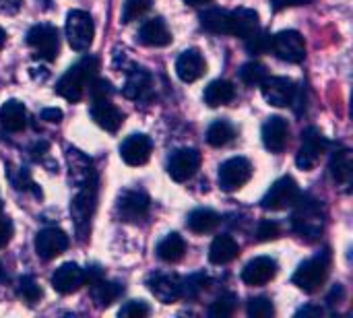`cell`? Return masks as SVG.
<instances>
[{"mask_svg":"<svg viewBox=\"0 0 353 318\" xmlns=\"http://www.w3.org/2000/svg\"><path fill=\"white\" fill-rule=\"evenodd\" d=\"M327 147H329V141L323 137V132L316 126L306 128L302 135V147L296 155L298 168L300 170H312L319 163L321 155L327 151Z\"/></svg>","mask_w":353,"mask_h":318,"instance_id":"cell-10","label":"cell"},{"mask_svg":"<svg viewBox=\"0 0 353 318\" xmlns=\"http://www.w3.org/2000/svg\"><path fill=\"white\" fill-rule=\"evenodd\" d=\"M83 286H85V275L77 263H64L52 275V288L62 296H70L79 292Z\"/></svg>","mask_w":353,"mask_h":318,"instance_id":"cell-18","label":"cell"},{"mask_svg":"<svg viewBox=\"0 0 353 318\" xmlns=\"http://www.w3.org/2000/svg\"><path fill=\"white\" fill-rule=\"evenodd\" d=\"M89 290H91V298H93L95 306H99V308L112 306L124 294V286H120L116 281H108L105 277H101L95 284H91Z\"/></svg>","mask_w":353,"mask_h":318,"instance_id":"cell-30","label":"cell"},{"mask_svg":"<svg viewBox=\"0 0 353 318\" xmlns=\"http://www.w3.org/2000/svg\"><path fill=\"white\" fill-rule=\"evenodd\" d=\"M277 275V263L271 257H256L252 259L244 271H242V281L246 286H265Z\"/></svg>","mask_w":353,"mask_h":318,"instance_id":"cell-21","label":"cell"},{"mask_svg":"<svg viewBox=\"0 0 353 318\" xmlns=\"http://www.w3.org/2000/svg\"><path fill=\"white\" fill-rule=\"evenodd\" d=\"M252 176V163L246 157H232L219 166V188L223 192H236Z\"/></svg>","mask_w":353,"mask_h":318,"instance_id":"cell-9","label":"cell"},{"mask_svg":"<svg viewBox=\"0 0 353 318\" xmlns=\"http://www.w3.org/2000/svg\"><path fill=\"white\" fill-rule=\"evenodd\" d=\"M238 306V298L232 292L221 294L219 298H215V302H211L209 306V317L211 318H228L236 312Z\"/></svg>","mask_w":353,"mask_h":318,"instance_id":"cell-36","label":"cell"},{"mask_svg":"<svg viewBox=\"0 0 353 318\" xmlns=\"http://www.w3.org/2000/svg\"><path fill=\"white\" fill-rule=\"evenodd\" d=\"M21 4L23 0H0V14H14Z\"/></svg>","mask_w":353,"mask_h":318,"instance_id":"cell-47","label":"cell"},{"mask_svg":"<svg viewBox=\"0 0 353 318\" xmlns=\"http://www.w3.org/2000/svg\"><path fill=\"white\" fill-rule=\"evenodd\" d=\"M66 157H68V168H70V182L74 186H81V184L97 178L95 176V170L91 166V159H87L81 151L68 149L66 151Z\"/></svg>","mask_w":353,"mask_h":318,"instance_id":"cell-28","label":"cell"},{"mask_svg":"<svg viewBox=\"0 0 353 318\" xmlns=\"http://www.w3.org/2000/svg\"><path fill=\"white\" fill-rule=\"evenodd\" d=\"M0 209H2V201H0Z\"/></svg>","mask_w":353,"mask_h":318,"instance_id":"cell-55","label":"cell"},{"mask_svg":"<svg viewBox=\"0 0 353 318\" xmlns=\"http://www.w3.org/2000/svg\"><path fill=\"white\" fill-rule=\"evenodd\" d=\"M234 137H236V128L228 120H215L207 128V143L211 147H225L228 143L234 141Z\"/></svg>","mask_w":353,"mask_h":318,"instance_id":"cell-34","label":"cell"},{"mask_svg":"<svg viewBox=\"0 0 353 318\" xmlns=\"http://www.w3.org/2000/svg\"><path fill=\"white\" fill-rule=\"evenodd\" d=\"M294 207L296 211L292 215V226L296 234H300L306 240H319L325 232V221H327L323 203L312 199L310 195H300Z\"/></svg>","mask_w":353,"mask_h":318,"instance_id":"cell-1","label":"cell"},{"mask_svg":"<svg viewBox=\"0 0 353 318\" xmlns=\"http://www.w3.org/2000/svg\"><path fill=\"white\" fill-rule=\"evenodd\" d=\"M271 50L275 52V56L279 60L292 62V64H298L306 58V41L294 29H285V31H279L277 35H273Z\"/></svg>","mask_w":353,"mask_h":318,"instance_id":"cell-11","label":"cell"},{"mask_svg":"<svg viewBox=\"0 0 353 318\" xmlns=\"http://www.w3.org/2000/svg\"><path fill=\"white\" fill-rule=\"evenodd\" d=\"M201 27L215 35H232V17L223 8H207L199 14Z\"/></svg>","mask_w":353,"mask_h":318,"instance_id":"cell-27","label":"cell"},{"mask_svg":"<svg viewBox=\"0 0 353 318\" xmlns=\"http://www.w3.org/2000/svg\"><path fill=\"white\" fill-rule=\"evenodd\" d=\"M118 315L124 318H145L151 315V308H149V304L143 302V300H130V302H126V304L120 308Z\"/></svg>","mask_w":353,"mask_h":318,"instance_id":"cell-43","label":"cell"},{"mask_svg":"<svg viewBox=\"0 0 353 318\" xmlns=\"http://www.w3.org/2000/svg\"><path fill=\"white\" fill-rule=\"evenodd\" d=\"M137 39L149 48H163L172 41V33H170L165 21L161 17H155V19H149L141 25Z\"/></svg>","mask_w":353,"mask_h":318,"instance_id":"cell-22","label":"cell"},{"mask_svg":"<svg viewBox=\"0 0 353 318\" xmlns=\"http://www.w3.org/2000/svg\"><path fill=\"white\" fill-rule=\"evenodd\" d=\"M149 8H151V0H124L120 21L124 25H128V23L137 21L139 17H143Z\"/></svg>","mask_w":353,"mask_h":318,"instance_id":"cell-41","label":"cell"},{"mask_svg":"<svg viewBox=\"0 0 353 318\" xmlns=\"http://www.w3.org/2000/svg\"><path fill=\"white\" fill-rule=\"evenodd\" d=\"M17 294L27 302V304H35L41 300V288L39 284L31 277V275H23L17 281Z\"/></svg>","mask_w":353,"mask_h":318,"instance_id":"cell-39","label":"cell"},{"mask_svg":"<svg viewBox=\"0 0 353 318\" xmlns=\"http://www.w3.org/2000/svg\"><path fill=\"white\" fill-rule=\"evenodd\" d=\"M331 176L337 184L341 186H350L353 178V161H352V151L350 149H339L331 155Z\"/></svg>","mask_w":353,"mask_h":318,"instance_id":"cell-31","label":"cell"},{"mask_svg":"<svg viewBox=\"0 0 353 318\" xmlns=\"http://www.w3.org/2000/svg\"><path fill=\"white\" fill-rule=\"evenodd\" d=\"M343 298H345V288H343L341 284H337V286L333 288V292L329 294L327 302H329L331 306H335V304H341V302H343Z\"/></svg>","mask_w":353,"mask_h":318,"instance_id":"cell-48","label":"cell"},{"mask_svg":"<svg viewBox=\"0 0 353 318\" xmlns=\"http://www.w3.org/2000/svg\"><path fill=\"white\" fill-rule=\"evenodd\" d=\"M271 48H273V35L269 31H265V29H259L250 37H246V52L252 54V56L269 54Z\"/></svg>","mask_w":353,"mask_h":318,"instance_id":"cell-35","label":"cell"},{"mask_svg":"<svg viewBox=\"0 0 353 318\" xmlns=\"http://www.w3.org/2000/svg\"><path fill=\"white\" fill-rule=\"evenodd\" d=\"M209 286V277L205 273H194L186 279H182V298L196 300Z\"/></svg>","mask_w":353,"mask_h":318,"instance_id":"cell-38","label":"cell"},{"mask_svg":"<svg viewBox=\"0 0 353 318\" xmlns=\"http://www.w3.org/2000/svg\"><path fill=\"white\" fill-rule=\"evenodd\" d=\"M77 188L79 190H77L74 199L70 201V215L74 219L79 236L85 238L91 217H93V211H95V203H97V178L85 182Z\"/></svg>","mask_w":353,"mask_h":318,"instance_id":"cell-4","label":"cell"},{"mask_svg":"<svg viewBox=\"0 0 353 318\" xmlns=\"http://www.w3.org/2000/svg\"><path fill=\"white\" fill-rule=\"evenodd\" d=\"M205 70H207V62H205L203 54L196 48H190V50L182 52L180 58L176 60V74L184 83L199 81L205 74Z\"/></svg>","mask_w":353,"mask_h":318,"instance_id":"cell-20","label":"cell"},{"mask_svg":"<svg viewBox=\"0 0 353 318\" xmlns=\"http://www.w3.org/2000/svg\"><path fill=\"white\" fill-rule=\"evenodd\" d=\"M308 2H314V0H271L273 10H283L288 6H300V4H308Z\"/></svg>","mask_w":353,"mask_h":318,"instance_id":"cell-49","label":"cell"},{"mask_svg":"<svg viewBox=\"0 0 353 318\" xmlns=\"http://www.w3.org/2000/svg\"><path fill=\"white\" fill-rule=\"evenodd\" d=\"M99 60L95 56L81 58L74 66H70L56 83V93L66 101H79L85 95L89 81L97 74Z\"/></svg>","mask_w":353,"mask_h":318,"instance_id":"cell-2","label":"cell"},{"mask_svg":"<svg viewBox=\"0 0 353 318\" xmlns=\"http://www.w3.org/2000/svg\"><path fill=\"white\" fill-rule=\"evenodd\" d=\"M62 110H58V108H46V110H41V120H46V122H50V124H60L62 122Z\"/></svg>","mask_w":353,"mask_h":318,"instance_id":"cell-46","label":"cell"},{"mask_svg":"<svg viewBox=\"0 0 353 318\" xmlns=\"http://www.w3.org/2000/svg\"><path fill=\"white\" fill-rule=\"evenodd\" d=\"M240 255V246L238 242L228 236V234H221L213 240L211 248H209V261L213 265H228L232 261H236Z\"/></svg>","mask_w":353,"mask_h":318,"instance_id":"cell-26","label":"cell"},{"mask_svg":"<svg viewBox=\"0 0 353 318\" xmlns=\"http://www.w3.org/2000/svg\"><path fill=\"white\" fill-rule=\"evenodd\" d=\"M91 118L95 120L97 126H101L108 132H118V128L124 122V114L110 99L93 101L91 103Z\"/></svg>","mask_w":353,"mask_h":318,"instance_id":"cell-23","label":"cell"},{"mask_svg":"<svg viewBox=\"0 0 353 318\" xmlns=\"http://www.w3.org/2000/svg\"><path fill=\"white\" fill-rule=\"evenodd\" d=\"M95 25L89 12L85 10H70L66 14V37L72 50L85 52L93 43Z\"/></svg>","mask_w":353,"mask_h":318,"instance_id":"cell-6","label":"cell"},{"mask_svg":"<svg viewBox=\"0 0 353 318\" xmlns=\"http://www.w3.org/2000/svg\"><path fill=\"white\" fill-rule=\"evenodd\" d=\"M4 279V269H2V263H0V281Z\"/></svg>","mask_w":353,"mask_h":318,"instance_id":"cell-54","label":"cell"},{"mask_svg":"<svg viewBox=\"0 0 353 318\" xmlns=\"http://www.w3.org/2000/svg\"><path fill=\"white\" fill-rule=\"evenodd\" d=\"M261 89H263V97L267 99V103L275 108H288L292 106L296 83L288 77H267L261 83Z\"/></svg>","mask_w":353,"mask_h":318,"instance_id":"cell-13","label":"cell"},{"mask_svg":"<svg viewBox=\"0 0 353 318\" xmlns=\"http://www.w3.org/2000/svg\"><path fill=\"white\" fill-rule=\"evenodd\" d=\"M87 91L91 95V101H103V99H112L114 95V87L108 79H97L93 77L87 85Z\"/></svg>","mask_w":353,"mask_h":318,"instance_id":"cell-42","label":"cell"},{"mask_svg":"<svg viewBox=\"0 0 353 318\" xmlns=\"http://www.w3.org/2000/svg\"><path fill=\"white\" fill-rule=\"evenodd\" d=\"M4 43H6V31H4V29L0 27V48H2Z\"/></svg>","mask_w":353,"mask_h":318,"instance_id":"cell-53","label":"cell"},{"mask_svg":"<svg viewBox=\"0 0 353 318\" xmlns=\"http://www.w3.org/2000/svg\"><path fill=\"white\" fill-rule=\"evenodd\" d=\"M300 186L292 176H283L273 182V186L267 190V195L261 201V207L265 211H281L288 207H294V203L300 199Z\"/></svg>","mask_w":353,"mask_h":318,"instance_id":"cell-8","label":"cell"},{"mask_svg":"<svg viewBox=\"0 0 353 318\" xmlns=\"http://www.w3.org/2000/svg\"><path fill=\"white\" fill-rule=\"evenodd\" d=\"M48 149H50L48 141H37V143L31 147V157H33V159H41V157L48 153Z\"/></svg>","mask_w":353,"mask_h":318,"instance_id":"cell-50","label":"cell"},{"mask_svg":"<svg viewBox=\"0 0 353 318\" xmlns=\"http://www.w3.org/2000/svg\"><path fill=\"white\" fill-rule=\"evenodd\" d=\"M236 97V87L225 81V79H217V81H211L207 87H205V93H203V99L209 108H219V106H228L230 101H234Z\"/></svg>","mask_w":353,"mask_h":318,"instance_id":"cell-29","label":"cell"},{"mask_svg":"<svg viewBox=\"0 0 353 318\" xmlns=\"http://www.w3.org/2000/svg\"><path fill=\"white\" fill-rule=\"evenodd\" d=\"M27 46L35 52L33 56L46 62L56 60L58 50H60V37H58V29L54 25L48 23H39L33 25L27 31Z\"/></svg>","mask_w":353,"mask_h":318,"instance_id":"cell-5","label":"cell"},{"mask_svg":"<svg viewBox=\"0 0 353 318\" xmlns=\"http://www.w3.org/2000/svg\"><path fill=\"white\" fill-rule=\"evenodd\" d=\"M126 83L122 87V95L126 99L132 101H145L151 97L153 93V77L147 68H139V66H130V70H126Z\"/></svg>","mask_w":353,"mask_h":318,"instance_id":"cell-16","label":"cell"},{"mask_svg":"<svg viewBox=\"0 0 353 318\" xmlns=\"http://www.w3.org/2000/svg\"><path fill=\"white\" fill-rule=\"evenodd\" d=\"M199 168H201V153L196 149H188V147L176 149L168 159V174L176 182L190 180Z\"/></svg>","mask_w":353,"mask_h":318,"instance_id":"cell-12","label":"cell"},{"mask_svg":"<svg viewBox=\"0 0 353 318\" xmlns=\"http://www.w3.org/2000/svg\"><path fill=\"white\" fill-rule=\"evenodd\" d=\"M230 17H232V35L236 37L246 39L261 29V17L254 8H236L234 12H230Z\"/></svg>","mask_w":353,"mask_h":318,"instance_id":"cell-25","label":"cell"},{"mask_svg":"<svg viewBox=\"0 0 353 318\" xmlns=\"http://www.w3.org/2000/svg\"><path fill=\"white\" fill-rule=\"evenodd\" d=\"M290 141V124L281 116H271L263 124V143L271 153H281Z\"/></svg>","mask_w":353,"mask_h":318,"instance_id":"cell-19","label":"cell"},{"mask_svg":"<svg viewBox=\"0 0 353 318\" xmlns=\"http://www.w3.org/2000/svg\"><path fill=\"white\" fill-rule=\"evenodd\" d=\"M151 149H153V143L147 135H130L120 145V157L124 163L132 168L145 166L151 157Z\"/></svg>","mask_w":353,"mask_h":318,"instance_id":"cell-17","label":"cell"},{"mask_svg":"<svg viewBox=\"0 0 353 318\" xmlns=\"http://www.w3.org/2000/svg\"><path fill=\"white\" fill-rule=\"evenodd\" d=\"M246 312H248L250 318H273L275 317V304L267 296L250 298L248 306H246Z\"/></svg>","mask_w":353,"mask_h":318,"instance_id":"cell-40","label":"cell"},{"mask_svg":"<svg viewBox=\"0 0 353 318\" xmlns=\"http://www.w3.org/2000/svg\"><path fill=\"white\" fill-rule=\"evenodd\" d=\"M149 207H151V199L141 188H126L120 192L116 201V213L126 223H139L141 219H145Z\"/></svg>","mask_w":353,"mask_h":318,"instance_id":"cell-7","label":"cell"},{"mask_svg":"<svg viewBox=\"0 0 353 318\" xmlns=\"http://www.w3.org/2000/svg\"><path fill=\"white\" fill-rule=\"evenodd\" d=\"M329 267H331V255H329V250H325L323 255L304 261V263L296 269L292 281H294V286H298L302 292L314 294V292H319V290L325 286V281H327V277H329Z\"/></svg>","mask_w":353,"mask_h":318,"instance_id":"cell-3","label":"cell"},{"mask_svg":"<svg viewBox=\"0 0 353 318\" xmlns=\"http://www.w3.org/2000/svg\"><path fill=\"white\" fill-rule=\"evenodd\" d=\"M147 288L161 304H174L182 300V279L178 275L153 273L147 279Z\"/></svg>","mask_w":353,"mask_h":318,"instance_id":"cell-15","label":"cell"},{"mask_svg":"<svg viewBox=\"0 0 353 318\" xmlns=\"http://www.w3.org/2000/svg\"><path fill=\"white\" fill-rule=\"evenodd\" d=\"M186 4H190V6H201V4H207V2H211V0H184Z\"/></svg>","mask_w":353,"mask_h":318,"instance_id":"cell-52","label":"cell"},{"mask_svg":"<svg viewBox=\"0 0 353 318\" xmlns=\"http://www.w3.org/2000/svg\"><path fill=\"white\" fill-rule=\"evenodd\" d=\"M68 244H70L68 236L58 228H46V230L37 232V236H35V252L43 261H52V259L60 257L68 248Z\"/></svg>","mask_w":353,"mask_h":318,"instance_id":"cell-14","label":"cell"},{"mask_svg":"<svg viewBox=\"0 0 353 318\" xmlns=\"http://www.w3.org/2000/svg\"><path fill=\"white\" fill-rule=\"evenodd\" d=\"M221 217L211 211V209H194L188 219H186V228L194 234H207V232H213L217 226H219Z\"/></svg>","mask_w":353,"mask_h":318,"instance_id":"cell-33","label":"cell"},{"mask_svg":"<svg viewBox=\"0 0 353 318\" xmlns=\"http://www.w3.org/2000/svg\"><path fill=\"white\" fill-rule=\"evenodd\" d=\"M186 252V242L180 234H168L159 244H157V257L163 263H178L184 259Z\"/></svg>","mask_w":353,"mask_h":318,"instance_id":"cell-32","label":"cell"},{"mask_svg":"<svg viewBox=\"0 0 353 318\" xmlns=\"http://www.w3.org/2000/svg\"><path fill=\"white\" fill-rule=\"evenodd\" d=\"M325 315V310L321 308V306H306V308H302V310H298V315L296 317H323Z\"/></svg>","mask_w":353,"mask_h":318,"instance_id":"cell-51","label":"cell"},{"mask_svg":"<svg viewBox=\"0 0 353 318\" xmlns=\"http://www.w3.org/2000/svg\"><path fill=\"white\" fill-rule=\"evenodd\" d=\"M0 126L6 132H21L27 126V110L21 101L8 99L0 108Z\"/></svg>","mask_w":353,"mask_h":318,"instance_id":"cell-24","label":"cell"},{"mask_svg":"<svg viewBox=\"0 0 353 318\" xmlns=\"http://www.w3.org/2000/svg\"><path fill=\"white\" fill-rule=\"evenodd\" d=\"M12 238V221L0 213V248H4Z\"/></svg>","mask_w":353,"mask_h":318,"instance_id":"cell-45","label":"cell"},{"mask_svg":"<svg viewBox=\"0 0 353 318\" xmlns=\"http://www.w3.org/2000/svg\"><path fill=\"white\" fill-rule=\"evenodd\" d=\"M279 236H281V228L277 221L265 219L256 226V240L259 242H271V240H277Z\"/></svg>","mask_w":353,"mask_h":318,"instance_id":"cell-44","label":"cell"},{"mask_svg":"<svg viewBox=\"0 0 353 318\" xmlns=\"http://www.w3.org/2000/svg\"><path fill=\"white\" fill-rule=\"evenodd\" d=\"M240 79L244 85L248 87H261V83L267 79V66L261 64V62H246L242 68H240Z\"/></svg>","mask_w":353,"mask_h":318,"instance_id":"cell-37","label":"cell"}]
</instances>
